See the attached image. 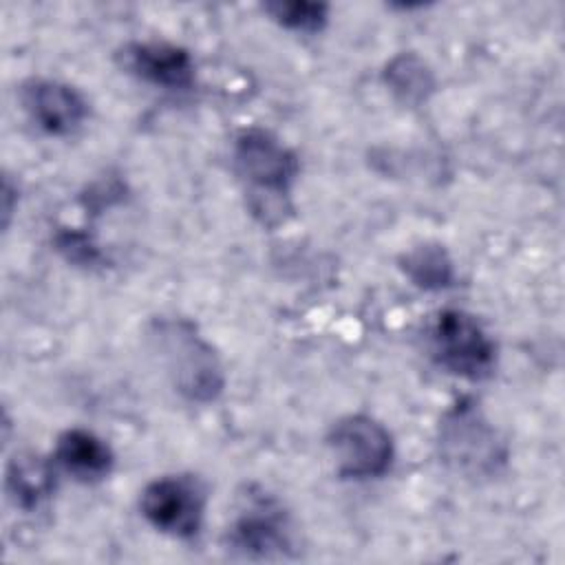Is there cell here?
Returning <instances> with one entry per match:
<instances>
[{
	"label": "cell",
	"instance_id": "cell-1",
	"mask_svg": "<svg viewBox=\"0 0 565 565\" xmlns=\"http://www.w3.org/2000/svg\"><path fill=\"white\" fill-rule=\"evenodd\" d=\"M234 166L238 177L247 183L254 214H258L263 223L280 221V212L289 210V188L300 170L296 154L271 132L247 128L236 137Z\"/></svg>",
	"mask_w": 565,
	"mask_h": 565
},
{
	"label": "cell",
	"instance_id": "cell-2",
	"mask_svg": "<svg viewBox=\"0 0 565 565\" xmlns=\"http://www.w3.org/2000/svg\"><path fill=\"white\" fill-rule=\"evenodd\" d=\"M437 446L444 463L468 479L494 477L508 459V448L479 404L457 399L441 417Z\"/></svg>",
	"mask_w": 565,
	"mask_h": 565
},
{
	"label": "cell",
	"instance_id": "cell-3",
	"mask_svg": "<svg viewBox=\"0 0 565 565\" xmlns=\"http://www.w3.org/2000/svg\"><path fill=\"white\" fill-rule=\"evenodd\" d=\"M152 338L166 358L179 393L194 402H210L223 388V371L212 347L185 320H161Z\"/></svg>",
	"mask_w": 565,
	"mask_h": 565
},
{
	"label": "cell",
	"instance_id": "cell-4",
	"mask_svg": "<svg viewBox=\"0 0 565 565\" xmlns=\"http://www.w3.org/2000/svg\"><path fill=\"white\" fill-rule=\"evenodd\" d=\"M428 342L435 360L452 375L486 380L497 366V344L481 322L461 311L444 309L435 316Z\"/></svg>",
	"mask_w": 565,
	"mask_h": 565
},
{
	"label": "cell",
	"instance_id": "cell-5",
	"mask_svg": "<svg viewBox=\"0 0 565 565\" xmlns=\"http://www.w3.org/2000/svg\"><path fill=\"white\" fill-rule=\"evenodd\" d=\"M335 470L347 479L382 477L393 461V437L369 415L338 419L327 437Z\"/></svg>",
	"mask_w": 565,
	"mask_h": 565
},
{
	"label": "cell",
	"instance_id": "cell-6",
	"mask_svg": "<svg viewBox=\"0 0 565 565\" xmlns=\"http://www.w3.org/2000/svg\"><path fill=\"white\" fill-rule=\"evenodd\" d=\"M139 508L146 521L159 532L192 539L203 523L205 490L194 477H159L143 488Z\"/></svg>",
	"mask_w": 565,
	"mask_h": 565
},
{
	"label": "cell",
	"instance_id": "cell-7",
	"mask_svg": "<svg viewBox=\"0 0 565 565\" xmlns=\"http://www.w3.org/2000/svg\"><path fill=\"white\" fill-rule=\"evenodd\" d=\"M230 545L245 556H285L294 545L289 516L271 497H252L230 530Z\"/></svg>",
	"mask_w": 565,
	"mask_h": 565
},
{
	"label": "cell",
	"instance_id": "cell-8",
	"mask_svg": "<svg viewBox=\"0 0 565 565\" xmlns=\"http://www.w3.org/2000/svg\"><path fill=\"white\" fill-rule=\"evenodd\" d=\"M22 106L49 135L73 132L88 113L86 99L73 86L55 79H31L22 88Z\"/></svg>",
	"mask_w": 565,
	"mask_h": 565
},
{
	"label": "cell",
	"instance_id": "cell-9",
	"mask_svg": "<svg viewBox=\"0 0 565 565\" xmlns=\"http://www.w3.org/2000/svg\"><path fill=\"white\" fill-rule=\"evenodd\" d=\"M124 64L130 73L154 86L181 90L194 82L192 55L166 42H135L124 51Z\"/></svg>",
	"mask_w": 565,
	"mask_h": 565
},
{
	"label": "cell",
	"instance_id": "cell-10",
	"mask_svg": "<svg viewBox=\"0 0 565 565\" xmlns=\"http://www.w3.org/2000/svg\"><path fill=\"white\" fill-rule=\"evenodd\" d=\"M55 463L79 481L104 479L115 463L110 446L90 430L68 428L57 437Z\"/></svg>",
	"mask_w": 565,
	"mask_h": 565
},
{
	"label": "cell",
	"instance_id": "cell-11",
	"mask_svg": "<svg viewBox=\"0 0 565 565\" xmlns=\"http://www.w3.org/2000/svg\"><path fill=\"white\" fill-rule=\"evenodd\" d=\"M4 486L13 505L31 512L53 494V468L33 452L15 455L7 466Z\"/></svg>",
	"mask_w": 565,
	"mask_h": 565
},
{
	"label": "cell",
	"instance_id": "cell-12",
	"mask_svg": "<svg viewBox=\"0 0 565 565\" xmlns=\"http://www.w3.org/2000/svg\"><path fill=\"white\" fill-rule=\"evenodd\" d=\"M404 274L426 291L446 289L452 285L455 269L452 260L444 245L439 243H419L402 256Z\"/></svg>",
	"mask_w": 565,
	"mask_h": 565
},
{
	"label": "cell",
	"instance_id": "cell-13",
	"mask_svg": "<svg viewBox=\"0 0 565 565\" xmlns=\"http://www.w3.org/2000/svg\"><path fill=\"white\" fill-rule=\"evenodd\" d=\"M384 79L391 86V90L408 104L426 99V95L433 90V75L426 68V64L415 55L395 57L386 66Z\"/></svg>",
	"mask_w": 565,
	"mask_h": 565
},
{
	"label": "cell",
	"instance_id": "cell-14",
	"mask_svg": "<svg viewBox=\"0 0 565 565\" xmlns=\"http://www.w3.org/2000/svg\"><path fill=\"white\" fill-rule=\"evenodd\" d=\"M265 11L285 29L300 33H316L327 24L329 7L324 2H267Z\"/></svg>",
	"mask_w": 565,
	"mask_h": 565
},
{
	"label": "cell",
	"instance_id": "cell-15",
	"mask_svg": "<svg viewBox=\"0 0 565 565\" xmlns=\"http://www.w3.org/2000/svg\"><path fill=\"white\" fill-rule=\"evenodd\" d=\"M57 247L68 256V260H75V263H97L99 260V252L97 247L88 241L86 234H79V232H62L57 234Z\"/></svg>",
	"mask_w": 565,
	"mask_h": 565
}]
</instances>
